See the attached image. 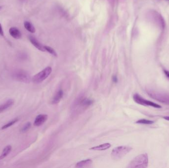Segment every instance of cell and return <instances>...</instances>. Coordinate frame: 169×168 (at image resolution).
<instances>
[{"label": "cell", "mask_w": 169, "mask_h": 168, "mask_svg": "<svg viewBox=\"0 0 169 168\" xmlns=\"http://www.w3.org/2000/svg\"><path fill=\"white\" fill-rule=\"evenodd\" d=\"M52 72V69L51 67H47L45 69H43L41 72H38L36 75H35L32 79L33 82L39 84L42 83L43 81L48 78V77L50 76Z\"/></svg>", "instance_id": "obj_3"}, {"label": "cell", "mask_w": 169, "mask_h": 168, "mask_svg": "<svg viewBox=\"0 0 169 168\" xmlns=\"http://www.w3.org/2000/svg\"><path fill=\"white\" fill-rule=\"evenodd\" d=\"M24 27L28 32L31 33H34L36 32V29L34 26L29 21H25L24 22Z\"/></svg>", "instance_id": "obj_16"}, {"label": "cell", "mask_w": 169, "mask_h": 168, "mask_svg": "<svg viewBox=\"0 0 169 168\" xmlns=\"http://www.w3.org/2000/svg\"><path fill=\"white\" fill-rule=\"evenodd\" d=\"M9 33L10 36L15 39H20L22 37L21 31L17 28H10L9 30Z\"/></svg>", "instance_id": "obj_10"}, {"label": "cell", "mask_w": 169, "mask_h": 168, "mask_svg": "<svg viewBox=\"0 0 169 168\" xmlns=\"http://www.w3.org/2000/svg\"><path fill=\"white\" fill-rule=\"evenodd\" d=\"M18 121V119H17V118L14 119L13 120H11L8 123L6 124L5 125H4L1 128V129H2V130H4V129H6L8 128L9 127H11L12 126L14 125V124L16 123Z\"/></svg>", "instance_id": "obj_18"}, {"label": "cell", "mask_w": 169, "mask_h": 168, "mask_svg": "<svg viewBox=\"0 0 169 168\" xmlns=\"http://www.w3.org/2000/svg\"><path fill=\"white\" fill-rule=\"evenodd\" d=\"M14 100L9 99L5 103L0 105V113L5 112L6 110L10 108L14 104Z\"/></svg>", "instance_id": "obj_11"}, {"label": "cell", "mask_w": 169, "mask_h": 168, "mask_svg": "<svg viewBox=\"0 0 169 168\" xmlns=\"http://www.w3.org/2000/svg\"><path fill=\"white\" fill-rule=\"evenodd\" d=\"M164 74L166 75V77H167L168 79H169V71L167 70H164Z\"/></svg>", "instance_id": "obj_22"}, {"label": "cell", "mask_w": 169, "mask_h": 168, "mask_svg": "<svg viewBox=\"0 0 169 168\" xmlns=\"http://www.w3.org/2000/svg\"><path fill=\"white\" fill-rule=\"evenodd\" d=\"M12 147L10 145L5 146V148H3L2 154L0 156V160L3 159V158L6 157L10 153V151H12Z\"/></svg>", "instance_id": "obj_15"}, {"label": "cell", "mask_w": 169, "mask_h": 168, "mask_svg": "<svg viewBox=\"0 0 169 168\" xmlns=\"http://www.w3.org/2000/svg\"><path fill=\"white\" fill-rule=\"evenodd\" d=\"M31 126V124L30 122H27L24 125V126L22 127L21 131L22 132H25L27 131Z\"/></svg>", "instance_id": "obj_20"}, {"label": "cell", "mask_w": 169, "mask_h": 168, "mask_svg": "<svg viewBox=\"0 0 169 168\" xmlns=\"http://www.w3.org/2000/svg\"><path fill=\"white\" fill-rule=\"evenodd\" d=\"M2 9V7H1V6H0V9Z\"/></svg>", "instance_id": "obj_26"}, {"label": "cell", "mask_w": 169, "mask_h": 168, "mask_svg": "<svg viewBox=\"0 0 169 168\" xmlns=\"http://www.w3.org/2000/svg\"><path fill=\"white\" fill-rule=\"evenodd\" d=\"M12 77L16 81L21 83H28L31 81V77L29 74L22 70H17L14 71L12 74Z\"/></svg>", "instance_id": "obj_4"}, {"label": "cell", "mask_w": 169, "mask_h": 168, "mask_svg": "<svg viewBox=\"0 0 169 168\" xmlns=\"http://www.w3.org/2000/svg\"><path fill=\"white\" fill-rule=\"evenodd\" d=\"M133 148L129 146H117L113 149L111 156L113 159L118 160L124 157L126 155L130 152Z\"/></svg>", "instance_id": "obj_2"}, {"label": "cell", "mask_w": 169, "mask_h": 168, "mask_svg": "<svg viewBox=\"0 0 169 168\" xmlns=\"http://www.w3.org/2000/svg\"><path fill=\"white\" fill-rule=\"evenodd\" d=\"M133 99L135 103L142 106H152L153 108H162V106L158 105L157 104L149 101L147 100L144 99L138 94H135L133 95Z\"/></svg>", "instance_id": "obj_5"}, {"label": "cell", "mask_w": 169, "mask_h": 168, "mask_svg": "<svg viewBox=\"0 0 169 168\" xmlns=\"http://www.w3.org/2000/svg\"><path fill=\"white\" fill-rule=\"evenodd\" d=\"M135 123L138 124H142L150 125V124L154 123V121L152 120H148V119H142L138 120Z\"/></svg>", "instance_id": "obj_19"}, {"label": "cell", "mask_w": 169, "mask_h": 168, "mask_svg": "<svg viewBox=\"0 0 169 168\" xmlns=\"http://www.w3.org/2000/svg\"><path fill=\"white\" fill-rule=\"evenodd\" d=\"M0 35L2 37L4 36L3 30V28H2V26L1 23H0Z\"/></svg>", "instance_id": "obj_21"}, {"label": "cell", "mask_w": 169, "mask_h": 168, "mask_svg": "<svg viewBox=\"0 0 169 168\" xmlns=\"http://www.w3.org/2000/svg\"><path fill=\"white\" fill-rule=\"evenodd\" d=\"M165 119H166V120H168V121H169V116H167V117H163Z\"/></svg>", "instance_id": "obj_24"}, {"label": "cell", "mask_w": 169, "mask_h": 168, "mask_svg": "<svg viewBox=\"0 0 169 168\" xmlns=\"http://www.w3.org/2000/svg\"><path fill=\"white\" fill-rule=\"evenodd\" d=\"M44 48L45 51L48 52V53H50L51 55H53V56H57L56 52L55 51V50L53 48H52L51 46L45 45L44 46Z\"/></svg>", "instance_id": "obj_17"}, {"label": "cell", "mask_w": 169, "mask_h": 168, "mask_svg": "<svg viewBox=\"0 0 169 168\" xmlns=\"http://www.w3.org/2000/svg\"><path fill=\"white\" fill-rule=\"evenodd\" d=\"M29 40L31 42V43L37 49L39 50L40 51H45L44 45H42L41 43H40L39 41H38L37 39L35 37L33 36H31V35L29 36Z\"/></svg>", "instance_id": "obj_8"}, {"label": "cell", "mask_w": 169, "mask_h": 168, "mask_svg": "<svg viewBox=\"0 0 169 168\" xmlns=\"http://www.w3.org/2000/svg\"><path fill=\"white\" fill-rule=\"evenodd\" d=\"M92 164V160L91 159H86L79 162L76 164L75 167L77 168H86L91 166Z\"/></svg>", "instance_id": "obj_13"}, {"label": "cell", "mask_w": 169, "mask_h": 168, "mask_svg": "<svg viewBox=\"0 0 169 168\" xmlns=\"http://www.w3.org/2000/svg\"><path fill=\"white\" fill-rule=\"evenodd\" d=\"M148 164V156L147 153H144L136 156L129 163L128 168H147Z\"/></svg>", "instance_id": "obj_1"}, {"label": "cell", "mask_w": 169, "mask_h": 168, "mask_svg": "<svg viewBox=\"0 0 169 168\" xmlns=\"http://www.w3.org/2000/svg\"><path fill=\"white\" fill-rule=\"evenodd\" d=\"M94 103L92 100L87 98H82L77 101V105L81 108H84L90 106Z\"/></svg>", "instance_id": "obj_7"}, {"label": "cell", "mask_w": 169, "mask_h": 168, "mask_svg": "<svg viewBox=\"0 0 169 168\" xmlns=\"http://www.w3.org/2000/svg\"><path fill=\"white\" fill-rule=\"evenodd\" d=\"M111 146V144H109V143H105V144H101V145H99V146L92 147V148H90V150H97V151H102V150H106V149L109 148Z\"/></svg>", "instance_id": "obj_14"}, {"label": "cell", "mask_w": 169, "mask_h": 168, "mask_svg": "<svg viewBox=\"0 0 169 168\" xmlns=\"http://www.w3.org/2000/svg\"><path fill=\"white\" fill-rule=\"evenodd\" d=\"M112 81H113V82L114 83H117V81H118V79H117V77L116 76H113L112 77Z\"/></svg>", "instance_id": "obj_23"}, {"label": "cell", "mask_w": 169, "mask_h": 168, "mask_svg": "<svg viewBox=\"0 0 169 168\" xmlns=\"http://www.w3.org/2000/svg\"><path fill=\"white\" fill-rule=\"evenodd\" d=\"M25 1H26V0H20V1H21V2H24Z\"/></svg>", "instance_id": "obj_25"}, {"label": "cell", "mask_w": 169, "mask_h": 168, "mask_svg": "<svg viewBox=\"0 0 169 168\" xmlns=\"http://www.w3.org/2000/svg\"><path fill=\"white\" fill-rule=\"evenodd\" d=\"M63 91L62 90H58L57 92L55 93V96H53V99L51 100V102L52 104H56L60 103V100L62 99V98L63 97Z\"/></svg>", "instance_id": "obj_12"}, {"label": "cell", "mask_w": 169, "mask_h": 168, "mask_svg": "<svg viewBox=\"0 0 169 168\" xmlns=\"http://www.w3.org/2000/svg\"><path fill=\"white\" fill-rule=\"evenodd\" d=\"M149 95L154 99L156 100L161 103L169 105V95L161 93L156 92L154 91L148 92Z\"/></svg>", "instance_id": "obj_6"}, {"label": "cell", "mask_w": 169, "mask_h": 168, "mask_svg": "<svg viewBox=\"0 0 169 168\" xmlns=\"http://www.w3.org/2000/svg\"><path fill=\"white\" fill-rule=\"evenodd\" d=\"M48 117V115L46 114H39L38 115L35 119L34 125L37 127L42 125L46 121Z\"/></svg>", "instance_id": "obj_9"}]
</instances>
